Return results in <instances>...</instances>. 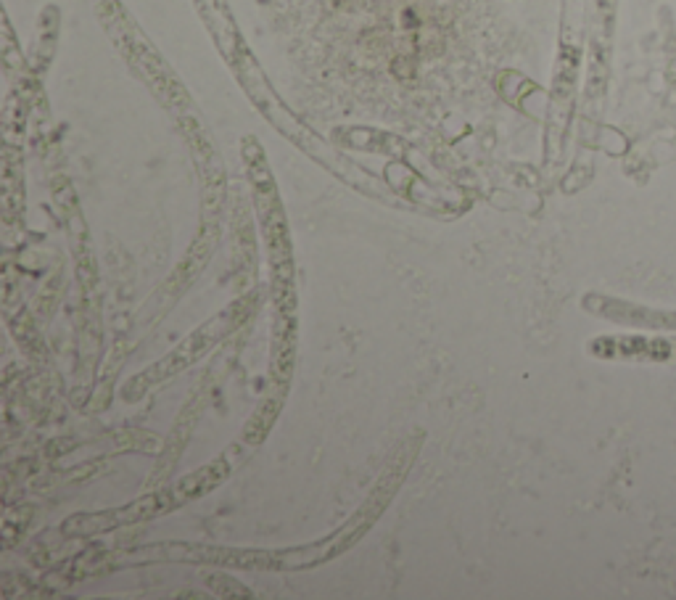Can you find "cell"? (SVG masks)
<instances>
[{"mask_svg": "<svg viewBox=\"0 0 676 600\" xmlns=\"http://www.w3.org/2000/svg\"><path fill=\"white\" fill-rule=\"evenodd\" d=\"M227 476V465L217 463L196 471L193 476L180 479L172 489H161L151 498L137 500L130 508H119V511H109V513H95V515H74L67 521V534H93L103 532V529H111V526H122V524H135L143 518H151L169 511V508H177L188 502L190 498H199L206 489H212L214 484H220Z\"/></svg>", "mask_w": 676, "mask_h": 600, "instance_id": "cell-3", "label": "cell"}, {"mask_svg": "<svg viewBox=\"0 0 676 600\" xmlns=\"http://www.w3.org/2000/svg\"><path fill=\"white\" fill-rule=\"evenodd\" d=\"M190 3H193L196 14L201 16L206 32L214 40V45H217V51L227 67L233 69L238 61H243L249 53H254L238 30L230 0H190Z\"/></svg>", "mask_w": 676, "mask_h": 600, "instance_id": "cell-5", "label": "cell"}, {"mask_svg": "<svg viewBox=\"0 0 676 600\" xmlns=\"http://www.w3.org/2000/svg\"><path fill=\"white\" fill-rule=\"evenodd\" d=\"M668 352H671V344L666 342V339L650 342V349H647V355H653V357H668Z\"/></svg>", "mask_w": 676, "mask_h": 600, "instance_id": "cell-6", "label": "cell"}, {"mask_svg": "<svg viewBox=\"0 0 676 600\" xmlns=\"http://www.w3.org/2000/svg\"><path fill=\"white\" fill-rule=\"evenodd\" d=\"M98 16H101L103 30L111 34L114 45L124 56V61L133 67V71L146 85L151 87V93L159 101L167 103L169 109H177V106L193 109L185 87L180 85V80L164 64V58L151 45V40L143 37L137 24L130 19V14H124V8L117 0H103L98 5Z\"/></svg>", "mask_w": 676, "mask_h": 600, "instance_id": "cell-2", "label": "cell"}, {"mask_svg": "<svg viewBox=\"0 0 676 600\" xmlns=\"http://www.w3.org/2000/svg\"><path fill=\"white\" fill-rule=\"evenodd\" d=\"M230 71L236 74L238 85L243 87V93L249 96V101L254 103V109L270 122L280 135H286L293 146H299L306 156H312L315 162H320L325 170H330L333 175H338V177H341L343 183H349L352 188L365 190V193H370V196H381V199L386 196L383 188H378V180H375V177H370L368 172H362L357 164H352L346 156H341L338 151H333L320 135H315L304 122L299 120L286 103L280 101V96H278V93L272 90L270 82H267V77H264V71H262V67H259V61H256L254 53H249L243 61H238Z\"/></svg>", "mask_w": 676, "mask_h": 600, "instance_id": "cell-1", "label": "cell"}, {"mask_svg": "<svg viewBox=\"0 0 676 600\" xmlns=\"http://www.w3.org/2000/svg\"><path fill=\"white\" fill-rule=\"evenodd\" d=\"M246 304H249V302H238L233 307L222 309V315H217L214 320H209V323L199 328L196 333H190V339H185V342L180 344L167 360L151 365V368L143 370L130 386H124V395H130V399H137V397L143 395L146 386H153V384H159V381H164V378L174 376V373H180V370H185L188 365L193 360H199L209 346H214V344L220 342L222 336L230 331V326H236V320L243 318Z\"/></svg>", "mask_w": 676, "mask_h": 600, "instance_id": "cell-4", "label": "cell"}]
</instances>
